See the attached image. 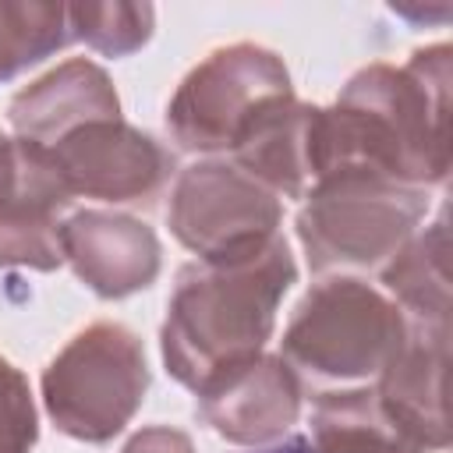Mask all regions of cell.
<instances>
[{"mask_svg":"<svg viewBox=\"0 0 453 453\" xmlns=\"http://www.w3.org/2000/svg\"><path fill=\"white\" fill-rule=\"evenodd\" d=\"M202 421L234 446H269L280 442L301 418L304 382L280 354H258L241 361L216 379H209L198 393Z\"/></svg>","mask_w":453,"mask_h":453,"instance_id":"9c48e42d","label":"cell"},{"mask_svg":"<svg viewBox=\"0 0 453 453\" xmlns=\"http://www.w3.org/2000/svg\"><path fill=\"white\" fill-rule=\"evenodd\" d=\"M11 184H14V138L0 131V202L7 198Z\"/></svg>","mask_w":453,"mask_h":453,"instance_id":"44dd1931","label":"cell"},{"mask_svg":"<svg viewBox=\"0 0 453 453\" xmlns=\"http://www.w3.org/2000/svg\"><path fill=\"white\" fill-rule=\"evenodd\" d=\"M425 212L428 191L368 170H340L304 195L297 241L319 276L375 273L421 230Z\"/></svg>","mask_w":453,"mask_h":453,"instance_id":"3957f363","label":"cell"},{"mask_svg":"<svg viewBox=\"0 0 453 453\" xmlns=\"http://www.w3.org/2000/svg\"><path fill=\"white\" fill-rule=\"evenodd\" d=\"M120 99L110 74L85 60H64L42 78L28 81L7 106V120L18 138L35 145H53L64 134L92 120H117Z\"/></svg>","mask_w":453,"mask_h":453,"instance_id":"4fadbf2b","label":"cell"},{"mask_svg":"<svg viewBox=\"0 0 453 453\" xmlns=\"http://www.w3.org/2000/svg\"><path fill=\"white\" fill-rule=\"evenodd\" d=\"M67 4L0 0V81L18 78L71 42Z\"/></svg>","mask_w":453,"mask_h":453,"instance_id":"e0dca14e","label":"cell"},{"mask_svg":"<svg viewBox=\"0 0 453 453\" xmlns=\"http://www.w3.org/2000/svg\"><path fill=\"white\" fill-rule=\"evenodd\" d=\"M294 280L297 262L283 234L255 255L188 262L177 273L159 329L166 372L198 393L219 372L258 357L276 329L280 301Z\"/></svg>","mask_w":453,"mask_h":453,"instance_id":"7a4b0ae2","label":"cell"},{"mask_svg":"<svg viewBox=\"0 0 453 453\" xmlns=\"http://www.w3.org/2000/svg\"><path fill=\"white\" fill-rule=\"evenodd\" d=\"M248 453H315V446L304 435H290V439H280V442H269V446H255Z\"/></svg>","mask_w":453,"mask_h":453,"instance_id":"7402d4cb","label":"cell"},{"mask_svg":"<svg viewBox=\"0 0 453 453\" xmlns=\"http://www.w3.org/2000/svg\"><path fill=\"white\" fill-rule=\"evenodd\" d=\"M71 35L103 57H131L152 39V4H67Z\"/></svg>","mask_w":453,"mask_h":453,"instance_id":"ac0fdd59","label":"cell"},{"mask_svg":"<svg viewBox=\"0 0 453 453\" xmlns=\"http://www.w3.org/2000/svg\"><path fill=\"white\" fill-rule=\"evenodd\" d=\"M315 453H418L382 414L375 389H329L315 400L311 439Z\"/></svg>","mask_w":453,"mask_h":453,"instance_id":"2e32d148","label":"cell"},{"mask_svg":"<svg viewBox=\"0 0 453 453\" xmlns=\"http://www.w3.org/2000/svg\"><path fill=\"white\" fill-rule=\"evenodd\" d=\"M319 180L368 170L407 188L449 177V42L414 50L407 64L375 60L350 74L333 106H319ZM315 180V184H319Z\"/></svg>","mask_w":453,"mask_h":453,"instance_id":"6da1fadb","label":"cell"},{"mask_svg":"<svg viewBox=\"0 0 453 453\" xmlns=\"http://www.w3.org/2000/svg\"><path fill=\"white\" fill-rule=\"evenodd\" d=\"M149 393V361L134 329L92 322L42 372L50 421L78 442H110L138 414Z\"/></svg>","mask_w":453,"mask_h":453,"instance_id":"5b68a950","label":"cell"},{"mask_svg":"<svg viewBox=\"0 0 453 453\" xmlns=\"http://www.w3.org/2000/svg\"><path fill=\"white\" fill-rule=\"evenodd\" d=\"M71 202L74 198L50 152L35 142L14 138V184L0 202V269H60V226Z\"/></svg>","mask_w":453,"mask_h":453,"instance_id":"7c38bea8","label":"cell"},{"mask_svg":"<svg viewBox=\"0 0 453 453\" xmlns=\"http://www.w3.org/2000/svg\"><path fill=\"white\" fill-rule=\"evenodd\" d=\"M294 96L287 64L255 42H230L198 60L166 106V127L184 152H230L244 127L276 99Z\"/></svg>","mask_w":453,"mask_h":453,"instance_id":"8992f818","label":"cell"},{"mask_svg":"<svg viewBox=\"0 0 453 453\" xmlns=\"http://www.w3.org/2000/svg\"><path fill=\"white\" fill-rule=\"evenodd\" d=\"M315 127L319 106L294 96L269 103L230 149V163L255 177L265 191L283 198H304L315 180Z\"/></svg>","mask_w":453,"mask_h":453,"instance_id":"5bb4252c","label":"cell"},{"mask_svg":"<svg viewBox=\"0 0 453 453\" xmlns=\"http://www.w3.org/2000/svg\"><path fill=\"white\" fill-rule=\"evenodd\" d=\"M120 453H195V442L188 432L170 428V425H149L134 432Z\"/></svg>","mask_w":453,"mask_h":453,"instance_id":"ffe728a7","label":"cell"},{"mask_svg":"<svg viewBox=\"0 0 453 453\" xmlns=\"http://www.w3.org/2000/svg\"><path fill=\"white\" fill-rule=\"evenodd\" d=\"M42 149L71 198H96L106 205H152L173 173V156L124 117L81 124Z\"/></svg>","mask_w":453,"mask_h":453,"instance_id":"ba28073f","label":"cell"},{"mask_svg":"<svg viewBox=\"0 0 453 453\" xmlns=\"http://www.w3.org/2000/svg\"><path fill=\"white\" fill-rule=\"evenodd\" d=\"M382 294L414 326H449V230L446 216L421 226L382 269Z\"/></svg>","mask_w":453,"mask_h":453,"instance_id":"9a60e30c","label":"cell"},{"mask_svg":"<svg viewBox=\"0 0 453 453\" xmlns=\"http://www.w3.org/2000/svg\"><path fill=\"white\" fill-rule=\"evenodd\" d=\"M39 439L35 400L25 372L0 357V453H32Z\"/></svg>","mask_w":453,"mask_h":453,"instance_id":"d6986e66","label":"cell"},{"mask_svg":"<svg viewBox=\"0 0 453 453\" xmlns=\"http://www.w3.org/2000/svg\"><path fill=\"white\" fill-rule=\"evenodd\" d=\"M446 365L449 326L411 322L403 347L375 379V400L382 414L418 453H439L449 446Z\"/></svg>","mask_w":453,"mask_h":453,"instance_id":"8fae6325","label":"cell"},{"mask_svg":"<svg viewBox=\"0 0 453 453\" xmlns=\"http://www.w3.org/2000/svg\"><path fill=\"white\" fill-rule=\"evenodd\" d=\"M60 251L74 276L103 301L131 297L156 283L163 265L159 237L127 212L81 209L60 226Z\"/></svg>","mask_w":453,"mask_h":453,"instance_id":"30bf717a","label":"cell"},{"mask_svg":"<svg viewBox=\"0 0 453 453\" xmlns=\"http://www.w3.org/2000/svg\"><path fill=\"white\" fill-rule=\"evenodd\" d=\"M411 333L407 315L357 276H322L294 308L280 357L301 382L350 386L379 379Z\"/></svg>","mask_w":453,"mask_h":453,"instance_id":"277c9868","label":"cell"},{"mask_svg":"<svg viewBox=\"0 0 453 453\" xmlns=\"http://www.w3.org/2000/svg\"><path fill=\"white\" fill-rule=\"evenodd\" d=\"M166 223L198 262H223L276 241L283 202L230 159H202L177 173Z\"/></svg>","mask_w":453,"mask_h":453,"instance_id":"52a82bcc","label":"cell"}]
</instances>
